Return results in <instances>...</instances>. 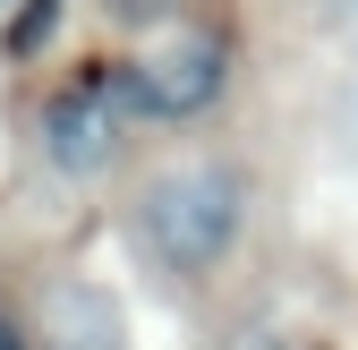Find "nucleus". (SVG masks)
I'll return each mask as SVG.
<instances>
[{"label":"nucleus","instance_id":"nucleus-4","mask_svg":"<svg viewBox=\"0 0 358 350\" xmlns=\"http://www.w3.org/2000/svg\"><path fill=\"white\" fill-rule=\"evenodd\" d=\"M0 350H17V333H9V316H0Z\"/></svg>","mask_w":358,"mask_h":350},{"label":"nucleus","instance_id":"nucleus-5","mask_svg":"<svg viewBox=\"0 0 358 350\" xmlns=\"http://www.w3.org/2000/svg\"><path fill=\"white\" fill-rule=\"evenodd\" d=\"M333 9H341V18H358V0H333Z\"/></svg>","mask_w":358,"mask_h":350},{"label":"nucleus","instance_id":"nucleus-3","mask_svg":"<svg viewBox=\"0 0 358 350\" xmlns=\"http://www.w3.org/2000/svg\"><path fill=\"white\" fill-rule=\"evenodd\" d=\"M341 137H350V146H358V60H350V69H341Z\"/></svg>","mask_w":358,"mask_h":350},{"label":"nucleus","instance_id":"nucleus-1","mask_svg":"<svg viewBox=\"0 0 358 350\" xmlns=\"http://www.w3.org/2000/svg\"><path fill=\"white\" fill-rule=\"evenodd\" d=\"M239 231V171L196 162V171H162L137 205V239L162 256V265H213Z\"/></svg>","mask_w":358,"mask_h":350},{"label":"nucleus","instance_id":"nucleus-2","mask_svg":"<svg viewBox=\"0 0 358 350\" xmlns=\"http://www.w3.org/2000/svg\"><path fill=\"white\" fill-rule=\"evenodd\" d=\"M213 77H222V52H213V43H179L171 60H154V69H145V103H154V120L196 111V103L213 94Z\"/></svg>","mask_w":358,"mask_h":350}]
</instances>
